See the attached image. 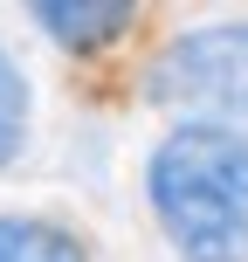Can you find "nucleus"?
<instances>
[{
  "label": "nucleus",
  "mask_w": 248,
  "mask_h": 262,
  "mask_svg": "<svg viewBox=\"0 0 248 262\" xmlns=\"http://www.w3.org/2000/svg\"><path fill=\"white\" fill-rule=\"evenodd\" d=\"M138 193L172 262H248V138L166 124L145 152Z\"/></svg>",
  "instance_id": "f257e3e1"
},
{
  "label": "nucleus",
  "mask_w": 248,
  "mask_h": 262,
  "mask_svg": "<svg viewBox=\"0 0 248 262\" xmlns=\"http://www.w3.org/2000/svg\"><path fill=\"white\" fill-rule=\"evenodd\" d=\"M138 90L172 124H214L248 138V14L186 21L159 35L138 62Z\"/></svg>",
  "instance_id": "f03ea898"
},
{
  "label": "nucleus",
  "mask_w": 248,
  "mask_h": 262,
  "mask_svg": "<svg viewBox=\"0 0 248 262\" xmlns=\"http://www.w3.org/2000/svg\"><path fill=\"white\" fill-rule=\"evenodd\" d=\"M28 21L55 41L62 55H118L138 41V28H152V7H131V0H35Z\"/></svg>",
  "instance_id": "7ed1b4c3"
},
{
  "label": "nucleus",
  "mask_w": 248,
  "mask_h": 262,
  "mask_svg": "<svg viewBox=\"0 0 248 262\" xmlns=\"http://www.w3.org/2000/svg\"><path fill=\"white\" fill-rule=\"evenodd\" d=\"M0 262H97V242L76 214L0 207Z\"/></svg>",
  "instance_id": "20e7f679"
},
{
  "label": "nucleus",
  "mask_w": 248,
  "mask_h": 262,
  "mask_svg": "<svg viewBox=\"0 0 248 262\" xmlns=\"http://www.w3.org/2000/svg\"><path fill=\"white\" fill-rule=\"evenodd\" d=\"M28 145H35V76L0 41V180L28 159Z\"/></svg>",
  "instance_id": "39448f33"
}]
</instances>
